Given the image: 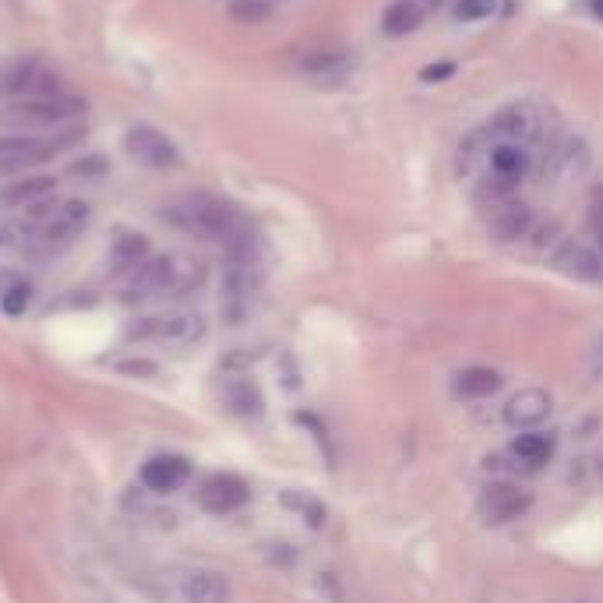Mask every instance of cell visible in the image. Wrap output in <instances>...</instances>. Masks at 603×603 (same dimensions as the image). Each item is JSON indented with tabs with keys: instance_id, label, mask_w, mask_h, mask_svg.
I'll use <instances>...</instances> for the list:
<instances>
[{
	"instance_id": "1",
	"label": "cell",
	"mask_w": 603,
	"mask_h": 603,
	"mask_svg": "<svg viewBox=\"0 0 603 603\" xmlns=\"http://www.w3.org/2000/svg\"><path fill=\"white\" fill-rule=\"evenodd\" d=\"M201 276H205L201 261L170 258V254H166V258H156V254H152L149 261H142V265L127 276L124 300L127 304H142V300L166 297V293H184V290H191V286H198Z\"/></svg>"
},
{
	"instance_id": "2",
	"label": "cell",
	"mask_w": 603,
	"mask_h": 603,
	"mask_svg": "<svg viewBox=\"0 0 603 603\" xmlns=\"http://www.w3.org/2000/svg\"><path fill=\"white\" fill-rule=\"evenodd\" d=\"M85 223H89V205L78 198L64 201H43L32 212L29 226H25V240L39 251H60L75 237H82Z\"/></svg>"
},
{
	"instance_id": "3",
	"label": "cell",
	"mask_w": 603,
	"mask_h": 603,
	"mask_svg": "<svg viewBox=\"0 0 603 603\" xmlns=\"http://www.w3.org/2000/svg\"><path fill=\"white\" fill-rule=\"evenodd\" d=\"M85 106L78 99H67L60 92L53 96H32V99H15L0 110V127H11L15 134L25 131H53L64 127L67 120H75Z\"/></svg>"
},
{
	"instance_id": "4",
	"label": "cell",
	"mask_w": 603,
	"mask_h": 603,
	"mask_svg": "<svg viewBox=\"0 0 603 603\" xmlns=\"http://www.w3.org/2000/svg\"><path fill=\"white\" fill-rule=\"evenodd\" d=\"M173 216L180 219V226H187L191 233H201V237H212V240H237L244 233V223H240L237 212L226 205L223 198L216 194H205V191H194L180 201Z\"/></svg>"
},
{
	"instance_id": "5",
	"label": "cell",
	"mask_w": 603,
	"mask_h": 603,
	"mask_svg": "<svg viewBox=\"0 0 603 603\" xmlns=\"http://www.w3.org/2000/svg\"><path fill=\"white\" fill-rule=\"evenodd\" d=\"M551 127V113L544 106L533 103H512L505 110H498L484 124V131L491 134L494 142H515V145H536L547 138Z\"/></svg>"
},
{
	"instance_id": "6",
	"label": "cell",
	"mask_w": 603,
	"mask_h": 603,
	"mask_svg": "<svg viewBox=\"0 0 603 603\" xmlns=\"http://www.w3.org/2000/svg\"><path fill=\"white\" fill-rule=\"evenodd\" d=\"M57 156L46 138H32V134H0V177H15V173H29L36 166L50 163Z\"/></svg>"
},
{
	"instance_id": "7",
	"label": "cell",
	"mask_w": 603,
	"mask_h": 603,
	"mask_svg": "<svg viewBox=\"0 0 603 603\" xmlns=\"http://www.w3.org/2000/svg\"><path fill=\"white\" fill-rule=\"evenodd\" d=\"M124 149L127 156L138 159V163L149 166V170H173V166L180 163L177 145H173L163 131H156V127L149 124L131 127V131L124 134Z\"/></svg>"
},
{
	"instance_id": "8",
	"label": "cell",
	"mask_w": 603,
	"mask_h": 603,
	"mask_svg": "<svg viewBox=\"0 0 603 603\" xmlns=\"http://www.w3.org/2000/svg\"><path fill=\"white\" fill-rule=\"evenodd\" d=\"M177 603H230V579L212 568H184L173 575Z\"/></svg>"
},
{
	"instance_id": "9",
	"label": "cell",
	"mask_w": 603,
	"mask_h": 603,
	"mask_svg": "<svg viewBox=\"0 0 603 603\" xmlns=\"http://www.w3.org/2000/svg\"><path fill=\"white\" fill-rule=\"evenodd\" d=\"M529 505H533L529 491H522L519 484H508V480H491V484L480 491V501H477L480 515H484L487 522H494V526L522 519V515L529 512Z\"/></svg>"
},
{
	"instance_id": "10",
	"label": "cell",
	"mask_w": 603,
	"mask_h": 603,
	"mask_svg": "<svg viewBox=\"0 0 603 603\" xmlns=\"http://www.w3.org/2000/svg\"><path fill=\"white\" fill-rule=\"evenodd\" d=\"M57 82H50L36 60H15V64L0 67V96L4 99H32V96H53Z\"/></svg>"
},
{
	"instance_id": "11",
	"label": "cell",
	"mask_w": 603,
	"mask_h": 603,
	"mask_svg": "<svg viewBox=\"0 0 603 603\" xmlns=\"http://www.w3.org/2000/svg\"><path fill=\"white\" fill-rule=\"evenodd\" d=\"M134 332L142 335V339H156V343L166 346H191L198 343L201 335H205V321L198 314H166V318H149L142 328H134Z\"/></svg>"
},
{
	"instance_id": "12",
	"label": "cell",
	"mask_w": 603,
	"mask_h": 603,
	"mask_svg": "<svg viewBox=\"0 0 603 603\" xmlns=\"http://www.w3.org/2000/svg\"><path fill=\"white\" fill-rule=\"evenodd\" d=\"M247 498H251V487L240 477H233V473H216V477L205 480L198 491V505L212 515L237 512V508L247 505Z\"/></svg>"
},
{
	"instance_id": "13",
	"label": "cell",
	"mask_w": 603,
	"mask_h": 603,
	"mask_svg": "<svg viewBox=\"0 0 603 603\" xmlns=\"http://www.w3.org/2000/svg\"><path fill=\"white\" fill-rule=\"evenodd\" d=\"M53 194H57V177L29 173V177L0 187V209H36V205L50 201Z\"/></svg>"
},
{
	"instance_id": "14",
	"label": "cell",
	"mask_w": 603,
	"mask_h": 603,
	"mask_svg": "<svg viewBox=\"0 0 603 603\" xmlns=\"http://www.w3.org/2000/svg\"><path fill=\"white\" fill-rule=\"evenodd\" d=\"M191 477V462L184 455H152L142 466V484L149 487L152 494H170L177 487L187 484Z\"/></svg>"
},
{
	"instance_id": "15",
	"label": "cell",
	"mask_w": 603,
	"mask_h": 603,
	"mask_svg": "<svg viewBox=\"0 0 603 603\" xmlns=\"http://www.w3.org/2000/svg\"><path fill=\"white\" fill-rule=\"evenodd\" d=\"M551 395L544 392V388H522V392H515L512 399H508L505 406V420L512 427H519V431H529V427L544 424L547 417H551Z\"/></svg>"
},
{
	"instance_id": "16",
	"label": "cell",
	"mask_w": 603,
	"mask_h": 603,
	"mask_svg": "<svg viewBox=\"0 0 603 603\" xmlns=\"http://www.w3.org/2000/svg\"><path fill=\"white\" fill-rule=\"evenodd\" d=\"M544 166H547V173H551V177H558V180L582 177V173L589 170L586 142H582V138H561V142H554L551 149H547Z\"/></svg>"
},
{
	"instance_id": "17",
	"label": "cell",
	"mask_w": 603,
	"mask_h": 603,
	"mask_svg": "<svg viewBox=\"0 0 603 603\" xmlns=\"http://www.w3.org/2000/svg\"><path fill=\"white\" fill-rule=\"evenodd\" d=\"M554 265H558L561 272H565V276L586 279V283H593V279L603 276L600 251L586 247L582 240H561L558 251H554Z\"/></svg>"
},
{
	"instance_id": "18",
	"label": "cell",
	"mask_w": 603,
	"mask_h": 603,
	"mask_svg": "<svg viewBox=\"0 0 603 603\" xmlns=\"http://www.w3.org/2000/svg\"><path fill=\"white\" fill-rule=\"evenodd\" d=\"M529 226H533V212L515 198L501 201L487 212V230H491L494 240H519L522 233H529Z\"/></svg>"
},
{
	"instance_id": "19",
	"label": "cell",
	"mask_w": 603,
	"mask_h": 603,
	"mask_svg": "<svg viewBox=\"0 0 603 603\" xmlns=\"http://www.w3.org/2000/svg\"><path fill=\"white\" fill-rule=\"evenodd\" d=\"M554 455V438L551 434H540V431H529V434H519L512 441V459L522 462L526 469H540L547 466Z\"/></svg>"
},
{
	"instance_id": "20",
	"label": "cell",
	"mask_w": 603,
	"mask_h": 603,
	"mask_svg": "<svg viewBox=\"0 0 603 603\" xmlns=\"http://www.w3.org/2000/svg\"><path fill=\"white\" fill-rule=\"evenodd\" d=\"M381 25H385V36L392 39L410 36V32H417L424 25V8L417 0H395L392 8L385 11V18H381Z\"/></svg>"
},
{
	"instance_id": "21",
	"label": "cell",
	"mask_w": 603,
	"mask_h": 603,
	"mask_svg": "<svg viewBox=\"0 0 603 603\" xmlns=\"http://www.w3.org/2000/svg\"><path fill=\"white\" fill-rule=\"evenodd\" d=\"M501 388V374L491 371V367H466V371L455 374V392L462 399H484V395H494Z\"/></svg>"
},
{
	"instance_id": "22",
	"label": "cell",
	"mask_w": 603,
	"mask_h": 603,
	"mask_svg": "<svg viewBox=\"0 0 603 603\" xmlns=\"http://www.w3.org/2000/svg\"><path fill=\"white\" fill-rule=\"evenodd\" d=\"M29 304H32V286L22 276H15V272H0V307H4V314L18 318V314L29 311Z\"/></svg>"
},
{
	"instance_id": "23",
	"label": "cell",
	"mask_w": 603,
	"mask_h": 603,
	"mask_svg": "<svg viewBox=\"0 0 603 603\" xmlns=\"http://www.w3.org/2000/svg\"><path fill=\"white\" fill-rule=\"evenodd\" d=\"M152 258V247H149V240L145 237H120L117 244H113V251H110V261H113V268L117 272H127L131 276L134 268L142 265V261H149Z\"/></svg>"
},
{
	"instance_id": "24",
	"label": "cell",
	"mask_w": 603,
	"mask_h": 603,
	"mask_svg": "<svg viewBox=\"0 0 603 603\" xmlns=\"http://www.w3.org/2000/svg\"><path fill=\"white\" fill-rule=\"evenodd\" d=\"M268 15H272V8L265 0H233L230 4V18L240 25H261Z\"/></svg>"
},
{
	"instance_id": "25",
	"label": "cell",
	"mask_w": 603,
	"mask_h": 603,
	"mask_svg": "<svg viewBox=\"0 0 603 603\" xmlns=\"http://www.w3.org/2000/svg\"><path fill=\"white\" fill-rule=\"evenodd\" d=\"M494 15V0H459L455 4V18L459 22H480V18Z\"/></svg>"
},
{
	"instance_id": "26",
	"label": "cell",
	"mask_w": 603,
	"mask_h": 603,
	"mask_svg": "<svg viewBox=\"0 0 603 603\" xmlns=\"http://www.w3.org/2000/svg\"><path fill=\"white\" fill-rule=\"evenodd\" d=\"M589 226H593L596 237H603V191H596L593 201H589Z\"/></svg>"
},
{
	"instance_id": "27",
	"label": "cell",
	"mask_w": 603,
	"mask_h": 603,
	"mask_svg": "<svg viewBox=\"0 0 603 603\" xmlns=\"http://www.w3.org/2000/svg\"><path fill=\"white\" fill-rule=\"evenodd\" d=\"M448 75H455V64H434L424 71V82H441V78H448Z\"/></svg>"
},
{
	"instance_id": "28",
	"label": "cell",
	"mask_w": 603,
	"mask_h": 603,
	"mask_svg": "<svg viewBox=\"0 0 603 603\" xmlns=\"http://www.w3.org/2000/svg\"><path fill=\"white\" fill-rule=\"evenodd\" d=\"M593 11H596V18H603V0H593Z\"/></svg>"
},
{
	"instance_id": "29",
	"label": "cell",
	"mask_w": 603,
	"mask_h": 603,
	"mask_svg": "<svg viewBox=\"0 0 603 603\" xmlns=\"http://www.w3.org/2000/svg\"><path fill=\"white\" fill-rule=\"evenodd\" d=\"M596 244H600L596 251H600V265H603V237H596Z\"/></svg>"
}]
</instances>
